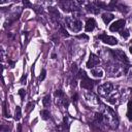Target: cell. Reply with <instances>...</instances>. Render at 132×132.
I'll return each instance as SVG.
<instances>
[{
	"label": "cell",
	"mask_w": 132,
	"mask_h": 132,
	"mask_svg": "<svg viewBox=\"0 0 132 132\" xmlns=\"http://www.w3.org/2000/svg\"><path fill=\"white\" fill-rule=\"evenodd\" d=\"M99 63H100L99 57L96 56V55H94V54H91V55H90V58H89V60H88V62H87V64H86V66H87L88 68L92 69V68L96 67Z\"/></svg>",
	"instance_id": "8"
},
{
	"label": "cell",
	"mask_w": 132,
	"mask_h": 132,
	"mask_svg": "<svg viewBox=\"0 0 132 132\" xmlns=\"http://www.w3.org/2000/svg\"><path fill=\"white\" fill-rule=\"evenodd\" d=\"M1 58H2V61H4V59H5V56H4V50H3V48L1 50Z\"/></svg>",
	"instance_id": "30"
},
{
	"label": "cell",
	"mask_w": 132,
	"mask_h": 132,
	"mask_svg": "<svg viewBox=\"0 0 132 132\" xmlns=\"http://www.w3.org/2000/svg\"><path fill=\"white\" fill-rule=\"evenodd\" d=\"M85 99L91 104V105H94V104H99V100L98 98L92 93V92H88V93H85Z\"/></svg>",
	"instance_id": "11"
},
{
	"label": "cell",
	"mask_w": 132,
	"mask_h": 132,
	"mask_svg": "<svg viewBox=\"0 0 132 132\" xmlns=\"http://www.w3.org/2000/svg\"><path fill=\"white\" fill-rule=\"evenodd\" d=\"M120 32H121V35H122V37H124L125 39H127V38L130 36V33H129V31H128L127 29H124V30L122 29Z\"/></svg>",
	"instance_id": "24"
},
{
	"label": "cell",
	"mask_w": 132,
	"mask_h": 132,
	"mask_svg": "<svg viewBox=\"0 0 132 132\" xmlns=\"http://www.w3.org/2000/svg\"><path fill=\"white\" fill-rule=\"evenodd\" d=\"M72 100H73V102L76 103V101H77V94H74V95L72 96Z\"/></svg>",
	"instance_id": "29"
},
{
	"label": "cell",
	"mask_w": 132,
	"mask_h": 132,
	"mask_svg": "<svg viewBox=\"0 0 132 132\" xmlns=\"http://www.w3.org/2000/svg\"><path fill=\"white\" fill-rule=\"evenodd\" d=\"M42 104H43L44 107L50 106V104H51V96H50V95H46V96L42 99Z\"/></svg>",
	"instance_id": "19"
},
{
	"label": "cell",
	"mask_w": 132,
	"mask_h": 132,
	"mask_svg": "<svg viewBox=\"0 0 132 132\" xmlns=\"http://www.w3.org/2000/svg\"><path fill=\"white\" fill-rule=\"evenodd\" d=\"M24 80H26V74H24V75L22 76V78H21V80H20V81H21V84H25V82H24Z\"/></svg>",
	"instance_id": "31"
},
{
	"label": "cell",
	"mask_w": 132,
	"mask_h": 132,
	"mask_svg": "<svg viewBox=\"0 0 132 132\" xmlns=\"http://www.w3.org/2000/svg\"><path fill=\"white\" fill-rule=\"evenodd\" d=\"M18 130L21 131V125H20V124H19V128H18Z\"/></svg>",
	"instance_id": "35"
},
{
	"label": "cell",
	"mask_w": 132,
	"mask_h": 132,
	"mask_svg": "<svg viewBox=\"0 0 132 132\" xmlns=\"http://www.w3.org/2000/svg\"><path fill=\"white\" fill-rule=\"evenodd\" d=\"M102 20H103V22L105 23V24H108L110 21H112L113 20V18H114V15L112 14V13H109V12H104L103 14H102Z\"/></svg>",
	"instance_id": "16"
},
{
	"label": "cell",
	"mask_w": 132,
	"mask_h": 132,
	"mask_svg": "<svg viewBox=\"0 0 132 132\" xmlns=\"http://www.w3.org/2000/svg\"><path fill=\"white\" fill-rule=\"evenodd\" d=\"M127 118L130 122H132V100L128 102V109H127Z\"/></svg>",
	"instance_id": "17"
},
{
	"label": "cell",
	"mask_w": 132,
	"mask_h": 132,
	"mask_svg": "<svg viewBox=\"0 0 132 132\" xmlns=\"http://www.w3.org/2000/svg\"><path fill=\"white\" fill-rule=\"evenodd\" d=\"M34 105H35L34 102H29V103L27 104V106H26V107H27V108H26V111H27V112H30V111L34 108Z\"/></svg>",
	"instance_id": "25"
},
{
	"label": "cell",
	"mask_w": 132,
	"mask_h": 132,
	"mask_svg": "<svg viewBox=\"0 0 132 132\" xmlns=\"http://www.w3.org/2000/svg\"><path fill=\"white\" fill-rule=\"evenodd\" d=\"M19 94L21 95V98H22V100L25 98V90L24 89H21L20 91H19Z\"/></svg>",
	"instance_id": "28"
},
{
	"label": "cell",
	"mask_w": 132,
	"mask_h": 132,
	"mask_svg": "<svg viewBox=\"0 0 132 132\" xmlns=\"http://www.w3.org/2000/svg\"><path fill=\"white\" fill-rule=\"evenodd\" d=\"M98 8H103V9H107V5L104 3V2H101V1H99V0H95L94 2H93Z\"/></svg>",
	"instance_id": "18"
},
{
	"label": "cell",
	"mask_w": 132,
	"mask_h": 132,
	"mask_svg": "<svg viewBox=\"0 0 132 132\" xmlns=\"http://www.w3.org/2000/svg\"><path fill=\"white\" fill-rule=\"evenodd\" d=\"M55 96H56V103L60 106H68L69 102H68V99L66 97V95L64 94L63 91L61 90H57L55 92Z\"/></svg>",
	"instance_id": "5"
},
{
	"label": "cell",
	"mask_w": 132,
	"mask_h": 132,
	"mask_svg": "<svg viewBox=\"0 0 132 132\" xmlns=\"http://www.w3.org/2000/svg\"><path fill=\"white\" fill-rule=\"evenodd\" d=\"M48 12H50V15H51V19L53 20V22L58 23V21H60L61 14L59 13V11H58L57 8H55V7H48Z\"/></svg>",
	"instance_id": "10"
},
{
	"label": "cell",
	"mask_w": 132,
	"mask_h": 132,
	"mask_svg": "<svg viewBox=\"0 0 132 132\" xmlns=\"http://www.w3.org/2000/svg\"><path fill=\"white\" fill-rule=\"evenodd\" d=\"M95 28H96V22H95V20L94 19H88L87 22H86V26H85L86 31L87 32H91Z\"/></svg>",
	"instance_id": "13"
},
{
	"label": "cell",
	"mask_w": 132,
	"mask_h": 132,
	"mask_svg": "<svg viewBox=\"0 0 132 132\" xmlns=\"http://www.w3.org/2000/svg\"><path fill=\"white\" fill-rule=\"evenodd\" d=\"M129 79H132V72H131L130 75H129Z\"/></svg>",
	"instance_id": "34"
},
{
	"label": "cell",
	"mask_w": 132,
	"mask_h": 132,
	"mask_svg": "<svg viewBox=\"0 0 132 132\" xmlns=\"http://www.w3.org/2000/svg\"><path fill=\"white\" fill-rule=\"evenodd\" d=\"M125 24H126V22H125V20H123V19H121V20H118V21H116L112 25H110V27H109V30L111 31V32H116V31H121L124 27H125Z\"/></svg>",
	"instance_id": "9"
},
{
	"label": "cell",
	"mask_w": 132,
	"mask_h": 132,
	"mask_svg": "<svg viewBox=\"0 0 132 132\" xmlns=\"http://www.w3.org/2000/svg\"><path fill=\"white\" fill-rule=\"evenodd\" d=\"M97 91H98V94H99L100 96L106 98V97H108V95L113 91V85L110 84V82H104V84L98 86Z\"/></svg>",
	"instance_id": "4"
},
{
	"label": "cell",
	"mask_w": 132,
	"mask_h": 132,
	"mask_svg": "<svg viewBox=\"0 0 132 132\" xmlns=\"http://www.w3.org/2000/svg\"><path fill=\"white\" fill-rule=\"evenodd\" d=\"M119 98H120V93H119L118 91H112V92L108 95V97H106V100H107L109 103H111V104H116V103L118 102Z\"/></svg>",
	"instance_id": "12"
},
{
	"label": "cell",
	"mask_w": 132,
	"mask_h": 132,
	"mask_svg": "<svg viewBox=\"0 0 132 132\" xmlns=\"http://www.w3.org/2000/svg\"><path fill=\"white\" fill-rule=\"evenodd\" d=\"M7 1H8V0H1V3H2V4H4V3H5V2H7Z\"/></svg>",
	"instance_id": "33"
},
{
	"label": "cell",
	"mask_w": 132,
	"mask_h": 132,
	"mask_svg": "<svg viewBox=\"0 0 132 132\" xmlns=\"http://www.w3.org/2000/svg\"><path fill=\"white\" fill-rule=\"evenodd\" d=\"M60 8L65 12H75L78 11V7L74 0H58Z\"/></svg>",
	"instance_id": "3"
},
{
	"label": "cell",
	"mask_w": 132,
	"mask_h": 132,
	"mask_svg": "<svg viewBox=\"0 0 132 132\" xmlns=\"http://www.w3.org/2000/svg\"><path fill=\"white\" fill-rule=\"evenodd\" d=\"M45 74H46V71H45V69H42V70H41V73H40V75L38 76V80H43V79H44V77H45Z\"/></svg>",
	"instance_id": "26"
},
{
	"label": "cell",
	"mask_w": 132,
	"mask_h": 132,
	"mask_svg": "<svg viewBox=\"0 0 132 132\" xmlns=\"http://www.w3.org/2000/svg\"><path fill=\"white\" fill-rule=\"evenodd\" d=\"M129 50H130V53L132 54V46H130V48H129Z\"/></svg>",
	"instance_id": "36"
},
{
	"label": "cell",
	"mask_w": 132,
	"mask_h": 132,
	"mask_svg": "<svg viewBox=\"0 0 132 132\" xmlns=\"http://www.w3.org/2000/svg\"><path fill=\"white\" fill-rule=\"evenodd\" d=\"M110 54L112 55V58H114L116 60H118L122 63L129 64V60L122 50H112V51H110Z\"/></svg>",
	"instance_id": "6"
},
{
	"label": "cell",
	"mask_w": 132,
	"mask_h": 132,
	"mask_svg": "<svg viewBox=\"0 0 132 132\" xmlns=\"http://www.w3.org/2000/svg\"><path fill=\"white\" fill-rule=\"evenodd\" d=\"M65 24L72 32H79L82 28V23L75 16L65 18Z\"/></svg>",
	"instance_id": "2"
},
{
	"label": "cell",
	"mask_w": 132,
	"mask_h": 132,
	"mask_svg": "<svg viewBox=\"0 0 132 132\" xmlns=\"http://www.w3.org/2000/svg\"><path fill=\"white\" fill-rule=\"evenodd\" d=\"M40 114H41V118H42L43 120H47V119H50V111L46 110V109L41 110V111H40Z\"/></svg>",
	"instance_id": "22"
},
{
	"label": "cell",
	"mask_w": 132,
	"mask_h": 132,
	"mask_svg": "<svg viewBox=\"0 0 132 132\" xmlns=\"http://www.w3.org/2000/svg\"><path fill=\"white\" fill-rule=\"evenodd\" d=\"M22 117V111H21V107L20 106H16L15 108V112H14V120L15 121H19Z\"/></svg>",
	"instance_id": "21"
},
{
	"label": "cell",
	"mask_w": 132,
	"mask_h": 132,
	"mask_svg": "<svg viewBox=\"0 0 132 132\" xmlns=\"http://www.w3.org/2000/svg\"><path fill=\"white\" fill-rule=\"evenodd\" d=\"M91 74H92V76H94V77L100 78V77H102V76L104 75V72H103V70H102L101 68H99V67H94V68L91 69Z\"/></svg>",
	"instance_id": "14"
},
{
	"label": "cell",
	"mask_w": 132,
	"mask_h": 132,
	"mask_svg": "<svg viewBox=\"0 0 132 132\" xmlns=\"http://www.w3.org/2000/svg\"><path fill=\"white\" fill-rule=\"evenodd\" d=\"M3 116L5 118H9L10 114H9V111L7 109V102L6 101H3Z\"/></svg>",
	"instance_id": "20"
},
{
	"label": "cell",
	"mask_w": 132,
	"mask_h": 132,
	"mask_svg": "<svg viewBox=\"0 0 132 132\" xmlns=\"http://www.w3.org/2000/svg\"><path fill=\"white\" fill-rule=\"evenodd\" d=\"M76 2H77L80 6H82V7H85V8L90 4V0H76Z\"/></svg>",
	"instance_id": "23"
},
{
	"label": "cell",
	"mask_w": 132,
	"mask_h": 132,
	"mask_svg": "<svg viewBox=\"0 0 132 132\" xmlns=\"http://www.w3.org/2000/svg\"><path fill=\"white\" fill-rule=\"evenodd\" d=\"M98 38L101 39L104 43H107V44H109V45H116V44L118 43V40H117L116 37L109 36V35H107V34H105V33L100 34V35L98 36Z\"/></svg>",
	"instance_id": "7"
},
{
	"label": "cell",
	"mask_w": 132,
	"mask_h": 132,
	"mask_svg": "<svg viewBox=\"0 0 132 132\" xmlns=\"http://www.w3.org/2000/svg\"><path fill=\"white\" fill-rule=\"evenodd\" d=\"M86 9H87L89 12L94 13V14H98V13H99V11H100V8H98L94 3H90V4L86 7Z\"/></svg>",
	"instance_id": "15"
},
{
	"label": "cell",
	"mask_w": 132,
	"mask_h": 132,
	"mask_svg": "<svg viewBox=\"0 0 132 132\" xmlns=\"http://www.w3.org/2000/svg\"><path fill=\"white\" fill-rule=\"evenodd\" d=\"M78 38H85V39H87L88 40V36L87 35H79V36H77Z\"/></svg>",
	"instance_id": "32"
},
{
	"label": "cell",
	"mask_w": 132,
	"mask_h": 132,
	"mask_svg": "<svg viewBox=\"0 0 132 132\" xmlns=\"http://www.w3.org/2000/svg\"><path fill=\"white\" fill-rule=\"evenodd\" d=\"M23 4L25 7H30V8H33V4L30 3L29 0H23Z\"/></svg>",
	"instance_id": "27"
},
{
	"label": "cell",
	"mask_w": 132,
	"mask_h": 132,
	"mask_svg": "<svg viewBox=\"0 0 132 132\" xmlns=\"http://www.w3.org/2000/svg\"><path fill=\"white\" fill-rule=\"evenodd\" d=\"M77 77H79V78L81 79L80 86H81L82 89H86V90L91 91V90L93 89L94 85L96 84L95 80H92L91 78L88 77V75L86 74V72H85L84 70H78V72H77Z\"/></svg>",
	"instance_id": "1"
}]
</instances>
